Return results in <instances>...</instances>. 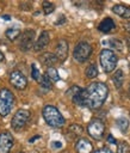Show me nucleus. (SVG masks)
Masks as SVG:
<instances>
[{
    "mask_svg": "<svg viewBox=\"0 0 130 153\" xmlns=\"http://www.w3.org/2000/svg\"><path fill=\"white\" fill-rule=\"evenodd\" d=\"M107 96L109 88L104 82H92L86 88H81V91L72 99L79 106L98 109L104 104Z\"/></svg>",
    "mask_w": 130,
    "mask_h": 153,
    "instance_id": "f257e3e1",
    "label": "nucleus"
},
{
    "mask_svg": "<svg viewBox=\"0 0 130 153\" xmlns=\"http://www.w3.org/2000/svg\"><path fill=\"white\" fill-rule=\"evenodd\" d=\"M42 115H43V118L47 122V124L52 128H61L66 122L62 114L54 105H45L43 108Z\"/></svg>",
    "mask_w": 130,
    "mask_h": 153,
    "instance_id": "f03ea898",
    "label": "nucleus"
},
{
    "mask_svg": "<svg viewBox=\"0 0 130 153\" xmlns=\"http://www.w3.org/2000/svg\"><path fill=\"white\" fill-rule=\"evenodd\" d=\"M14 105V96L7 88L0 90V116L6 117L10 115L12 108Z\"/></svg>",
    "mask_w": 130,
    "mask_h": 153,
    "instance_id": "7ed1b4c3",
    "label": "nucleus"
},
{
    "mask_svg": "<svg viewBox=\"0 0 130 153\" xmlns=\"http://www.w3.org/2000/svg\"><path fill=\"white\" fill-rule=\"evenodd\" d=\"M117 55L110 49H103L100 53V65L106 73H111L117 66Z\"/></svg>",
    "mask_w": 130,
    "mask_h": 153,
    "instance_id": "20e7f679",
    "label": "nucleus"
},
{
    "mask_svg": "<svg viewBox=\"0 0 130 153\" xmlns=\"http://www.w3.org/2000/svg\"><path fill=\"white\" fill-rule=\"evenodd\" d=\"M29 120H30V111H27L25 109H19L16 111V114L12 117L11 127L13 130L19 131L27 124Z\"/></svg>",
    "mask_w": 130,
    "mask_h": 153,
    "instance_id": "39448f33",
    "label": "nucleus"
},
{
    "mask_svg": "<svg viewBox=\"0 0 130 153\" xmlns=\"http://www.w3.org/2000/svg\"><path fill=\"white\" fill-rule=\"evenodd\" d=\"M92 54V47L87 42H80L75 45L74 51H73V57L75 61L82 63L89 59Z\"/></svg>",
    "mask_w": 130,
    "mask_h": 153,
    "instance_id": "423d86ee",
    "label": "nucleus"
},
{
    "mask_svg": "<svg viewBox=\"0 0 130 153\" xmlns=\"http://www.w3.org/2000/svg\"><path fill=\"white\" fill-rule=\"evenodd\" d=\"M87 131H88L89 136L93 137L94 140H100V139H103L104 133H105V124L101 120L94 118L88 123Z\"/></svg>",
    "mask_w": 130,
    "mask_h": 153,
    "instance_id": "0eeeda50",
    "label": "nucleus"
},
{
    "mask_svg": "<svg viewBox=\"0 0 130 153\" xmlns=\"http://www.w3.org/2000/svg\"><path fill=\"white\" fill-rule=\"evenodd\" d=\"M33 42H35V31L32 29H27L20 35L19 49L23 51H27L32 48Z\"/></svg>",
    "mask_w": 130,
    "mask_h": 153,
    "instance_id": "6e6552de",
    "label": "nucleus"
},
{
    "mask_svg": "<svg viewBox=\"0 0 130 153\" xmlns=\"http://www.w3.org/2000/svg\"><path fill=\"white\" fill-rule=\"evenodd\" d=\"M10 82L18 90H24L27 86V79L20 71H13L10 74Z\"/></svg>",
    "mask_w": 130,
    "mask_h": 153,
    "instance_id": "1a4fd4ad",
    "label": "nucleus"
},
{
    "mask_svg": "<svg viewBox=\"0 0 130 153\" xmlns=\"http://www.w3.org/2000/svg\"><path fill=\"white\" fill-rule=\"evenodd\" d=\"M14 143V139L10 131H2L0 134V153H10Z\"/></svg>",
    "mask_w": 130,
    "mask_h": 153,
    "instance_id": "9d476101",
    "label": "nucleus"
},
{
    "mask_svg": "<svg viewBox=\"0 0 130 153\" xmlns=\"http://www.w3.org/2000/svg\"><path fill=\"white\" fill-rule=\"evenodd\" d=\"M49 41H50V36H49V32L48 31H42L39 37L37 38L35 45H33V50L35 51H41L43 50L48 44H49Z\"/></svg>",
    "mask_w": 130,
    "mask_h": 153,
    "instance_id": "9b49d317",
    "label": "nucleus"
},
{
    "mask_svg": "<svg viewBox=\"0 0 130 153\" xmlns=\"http://www.w3.org/2000/svg\"><path fill=\"white\" fill-rule=\"evenodd\" d=\"M56 57L61 62H63L68 56V43L64 39H61L56 45Z\"/></svg>",
    "mask_w": 130,
    "mask_h": 153,
    "instance_id": "f8f14e48",
    "label": "nucleus"
},
{
    "mask_svg": "<svg viewBox=\"0 0 130 153\" xmlns=\"http://www.w3.org/2000/svg\"><path fill=\"white\" fill-rule=\"evenodd\" d=\"M75 149L78 153H92L93 151V145L91 143V141H88L87 139H79L76 145H75Z\"/></svg>",
    "mask_w": 130,
    "mask_h": 153,
    "instance_id": "ddd939ff",
    "label": "nucleus"
},
{
    "mask_svg": "<svg viewBox=\"0 0 130 153\" xmlns=\"http://www.w3.org/2000/svg\"><path fill=\"white\" fill-rule=\"evenodd\" d=\"M114 27H116V24H114L113 19H112V18H110V17L104 18V19L99 23V25H98V30H99V31H101V32H105V33L111 32Z\"/></svg>",
    "mask_w": 130,
    "mask_h": 153,
    "instance_id": "4468645a",
    "label": "nucleus"
},
{
    "mask_svg": "<svg viewBox=\"0 0 130 153\" xmlns=\"http://www.w3.org/2000/svg\"><path fill=\"white\" fill-rule=\"evenodd\" d=\"M39 60H41V62L44 65V66H47V67H52L58 60H57V57H56V55L55 54H52V53H44V54H42L41 56H39Z\"/></svg>",
    "mask_w": 130,
    "mask_h": 153,
    "instance_id": "2eb2a0df",
    "label": "nucleus"
},
{
    "mask_svg": "<svg viewBox=\"0 0 130 153\" xmlns=\"http://www.w3.org/2000/svg\"><path fill=\"white\" fill-rule=\"evenodd\" d=\"M112 11H113V13H116L117 16H119L122 18H125V19L130 18V7H128V6L118 4L112 7Z\"/></svg>",
    "mask_w": 130,
    "mask_h": 153,
    "instance_id": "dca6fc26",
    "label": "nucleus"
},
{
    "mask_svg": "<svg viewBox=\"0 0 130 153\" xmlns=\"http://www.w3.org/2000/svg\"><path fill=\"white\" fill-rule=\"evenodd\" d=\"M112 80H113V84L117 88H120L122 85H123V81H124V74H123V71L122 69H117L116 73L113 74L112 76Z\"/></svg>",
    "mask_w": 130,
    "mask_h": 153,
    "instance_id": "f3484780",
    "label": "nucleus"
},
{
    "mask_svg": "<svg viewBox=\"0 0 130 153\" xmlns=\"http://www.w3.org/2000/svg\"><path fill=\"white\" fill-rule=\"evenodd\" d=\"M5 35H6V37L10 41H14V39H17L20 36V30L17 29V27H10V29L6 30Z\"/></svg>",
    "mask_w": 130,
    "mask_h": 153,
    "instance_id": "a211bd4d",
    "label": "nucleus"
},
{
    "mask_svg": "<svg viewBox=\"0 0 130 153\" xmlns=\"http://www.w3.org/2000/svg\"><path fill=\"white\" fill-rule=\"evenodd\" d=\"M85 75H86V78H88V79L95 78V76L98 75V68H97V66H95L94 63L89 65V66L85 69Z\"/></svg>",
    "mask_w": 130,
    "mask_h": 153,
    "instance_id": "6ab92c4d",
    "label": "nucleus"
},
{
    "mask_svg": "<svg viewBox=\"0 0 130 153\" xmlns=\"http://www.w3.org/2000/svg\"><path fill=\"white\" fill-rule=\"evenodd\" d=\"M116 124L117 127L119 128V130L122 133H125L128 129H129V121L125 118V117H119L117 121H116Z\"/></svg>",
    "mask_w": 130,
    "mask_h": 153,
    "instance_id": "aec40b11",
    "label": "nucleus"
},
{
    "mask_svg": "<svg viewBox=\"0 0 130 153\" xmlns=\"http://www.w3.org/2000/svg\"><path fill=\"white\" fill-rule=\"evenodd\" d=\"M45 74L49 76V79H50L52 82H55V81H58V80H60L58 72H57V71H56V68H54V67L48 68V69H47V72H45Z\"/></svg>",
    "mask_w": 130,
    "mask_h": 153,
    "instance_id": "412c9836",
    "label": "nucleus"
},
{
    "mask_svg": "<svg viewBox=\"0 0 130 153\" xmlns=\"http://www.w3.org/2000/svg\"><path fill=\"white\" fill-rule=\"evenodd\" d=\"M51 80L49 79V76L47 74H43L39 79V85L43 87V88H47V90H50L51 88Z\"/></svg>",
    "mask_w": 130,
    "mask_h": 153,
    "instance_id": "4be33fe9",
    "label": "nucleus"
},
{
    "mask_svg": "<svg viewBox=\"0 0 130 153\" xmlns=\"http://www.w3.org/2000/svg\"><path fill=\"white\" fill-rule=\"evenodd\" d=\"M55 10V6L52 2H49V1H43V12L44 14H50L52 13Z\"/></svg>",
    "mask_w": 130,
    "mask_h": 153,
    "instance_id": "5701e85b",
    "label": "nucleus"
},
{
    "mask_svg": "<svg viewBox=\"0 0 130 153\" xmlns=\"http://www.w3.org/2000/svg\"><path fill=\"white\" fill-rule=\"evenodd\" d=\"M31 76H32L33 80H37V81H39V79L42 76L41 73H39V69L37 68V66L35 63L31 65Z\"/></svg>",
    "mask_w": 130,
    "mask_h": 153,
    "instance_id": "b1692460",
    "label": "nucleus"
},
{
    "mask_svg": "<svg viewBox=\"0 0 130 153\" xmlns=\"http://www.w3.org/2000/svg\"><path fill=\"white\" fill-rule=\"evenodd\" d=\"M107 44H110L112 48H114V49H117V50H122V49H123V42L119 41V39H117V38H113V39L109 41Z\"/></svg>",
    "mask_w": 130,
    "mask_h": 153,
    "instance_id": "393cba45",
    "label": "nucleus"
},
{
    "mask_svg": "<svg viewBox=\"0 0 130 153\" xmlns=\"http://www.w3.org/2000/svg\"><path fill=\"white\" fill-rule=\"evenodd\" d=\"M82 127L80 126V124H72L70 127H69V131L70 133H73L75 136H79V135H81V133H82Z\"/></svg>",
    "mask_w": 130,
    "mask_h": 153,
    "instance_id": "a878e982",
    "label": "nucleus"
},
{
    "mask_svg": "<svg viewBox=\"0 0 130 153\" xmlns=\"http://www.w3.org/2000/svg\"><path fill=\"white\" fill-rule=\"evenodd\" d=\"M118 153H130V147L126 142H119L118 143V148H117Z\"/></svg>",
    "mask_w": 130,
    "mask_h": 153,
    "instance_id": "bb28decb",
    "label": "nucleus"
},
{
    "mask_svg": "<svg viewBox=\"0 0 130 153\" xmlns=\"http://www.w3.org/2000/svg\"><path fill=\"white\" fill-rule=\"evenodd\" d=\"M94 153H112V151L109 149V148H106V147H104V148H100V149L95 151Z\"/></svg>",
    "mask_w": 130,
    "mask_h": 153,
    "instance_id": "cd10ccee",
    "label": "nucleus"
},
{
    "mask_svg": "<svg viewBox=\"0 0 130 153\" xmlns=\"http://www.w3.org/2000/svg\"><path fill=\"white\" fill-rule=\"evenodd\" d=\"M107 142H109V143H112V145H116V143H117L116 139H114L111 134H109V136H107Z\"/></svg>",
    "mask_w": 130,
    "mask_h": 153,
    "instance_id": "c85d7f7f",
    "label": "nucleus"
},
{
    "mask_svg": "<svg viewBox=\"0 0 130 153\" xmlns=\"http://www.w3.org/2000/svg\"><path fill=\"white\" fill-rule=\"evenodd\" d=\"M51 146H52L54 148H61V147H62V143H61L60 141H52V142H51Z\"/></svg>",
    "mask_w": 130,
    "mask_h": 153,
    "instance_id": "c756f323",
    "label": "nucleus"
},
{
    "mask_svg": "<svg viewBox=\"0 0 130 153\" xmlns=\"http://www.w3.org/2000/svg\"><path fill=\"white\" fill-rule=\"evenodd\" d=\"M60 19H61V20H57V22L55 23L56 25H60V24H63V23L66 22V20H64V16H62V17H60Z\"/></svg>",
    "mask_w": 130,
    "mask_h": 153,
    "instance_id": "7c9ffc66",
    "label": "nucleus"
},
{
    "mask_svg": "<svg viewBox=\"0 0 130 153\" xmlns=\"http://www.w3.org/2000/svg\"><path fill=\"white\" fill-rule=\"evenodd\" d=\"M124 29H125V31H126V32H129V33H130V22H129V23H126V24L124 25Z\"/></svg>",
    "mask_w": 130,
    "mask_h": 153,
    "instance_id": "2f4dec72",
    "label": "nucleus"
},
{
    "mask_svg": "<svg viewBox=\"0 0 130 153\" xmlns=\"http://www.w3.org/2000/svg\"><path fill=\"white\" fill-rule=\"evenodd\" d=\"M0 18H1V19H4V20H10V19H11V17H10V16H1Z\"/></svg>",
    "mask_w": 130,
    "mask_h": 153,
    "instance_id": "473e14b6",
    "label": "nucleus"
},
{
    "mask_svg": "<svg viewBox=\"0 0 130 153\" xmlns=\"http://www.w3.org/2000/svg\"><path fill=\"white\" fill-rule=\"evenodd\" d=\"M4 60H5V56H4V54H2V51L0 50V62H1V61H4Z\"/></svg>",
    "mask_w": 130,
    "mask_h": 153,
    "instance_id": "72a5a7b5",
    "label": "nucleus"
},
{
    "mask_svg": "<svg viewBox=\"0 0 130 153\" xmlns=\"http://www.w3.org/2000/svg\"><path fill=\"white\" fill-rule=\"evenodd\" d=\"M126 42H128V48L130 49V38H128V39H126Z\"/></svg>",
    "mask_w": 130,
    "mask_h": 153,
    "instance_id": "f704fd0d",
    "label": "nucleus"
},
{
    "mask_svg": "<svg viewBox=\"0 0 130 153\" xmlns=\"http://www.w3.org/2000/svg\"><path fill=\"white\" fill-rule=\"evenodd\" d=\"M18 153H24V152H18Z\"/></svg>",
    "mask_w": 130,
    "mask_h": 153,
    "instance_id": "c9c22d12",
    "label": "nucleus"
}]
</instances>
